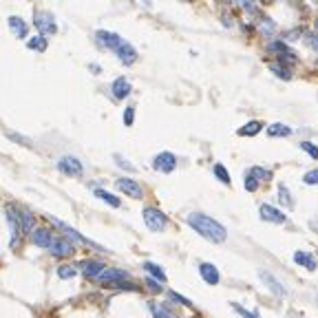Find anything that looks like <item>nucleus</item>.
<instances>
[{
  "mask_svg": "<svg viewBox=\"0 0 318 318\" xmlns=\"http://www.w3.org/2000/svg\"><path fill=\"white\" fill-rule=\"evenodd\" d=\"M95 42L100 44V47H104V49H110V51L119 57V62H122V64H132V62L137 60L135 47H132L131 42H126V40H124L119 33L100 29L95 33Z\"/></svg>",
  "mask_w": 318,
  "mask_h": 318,
  "instance_id": "f257e3e1",
  "label": "nucleus"
},
{
  "mask_svg": "<svg viewBox=\"0 0 318 318\" xmlns=\"http://www.w3.org/2000/svg\"><path fill=\"white\" fill-rule=\"evenodd\" d=\"M188 225L194 230V232H199L203 238H208V241H212V243H221V241H225V237H228L223 225H221L216 219H212V216L203 214V212H190Z\"/></svg>",
  "mask_w": 318,
  "mask_h": 318,
  "instance_id": "f03ea898",
  "label": "nucleus"
},
{
  "mask_svg": "<svg viewBox=\"0 0 318 318\" xmlns=\"http://www.w3.org/2000/svg\"><path fill=\"white\" fill-rule=\"evenodd\" d=\"M144 223H146V228L148 230H153V232H161L163 228L168 225V219H166V214H163L159 208H155V206H148V208H144Z\"/></svg>",
  "mask_w": 318,
  "mask_h": 318,
  "instance_id": "7ed1b4c3",
  "label": "nucleus"
},
{
  "mask_svg": "<svg viewBox=\"0 0 318 318\" xmlns=\"http://www.w3.org/2000/svg\"><path fill=\"white\" fill-rule=\"evenodd\" d=\"M49 221H51V223L55 225V228H60L62 232L66 234V238H69V241H71V238H75V241H78V243H84V245H88V247H97V250L106 252V250H104V247H102V245H97V243H93L91 238H86V237H84V234H80L78 230H75V228H71V225L62 223V221H60V219H55V216H49Z\"/></svg>",
  "mask_w": 318,
  "mask_h": 318,
  "instance_id": "20e7f679",
  "label": "nucleus"
},
{
  "mask_svg": "<svg viewBox=\"0 0 318 318\" xmlns=\"http://www.w3.org/2000/svg\"><path fill=\"white\" fill-rule=\"evenodd\" d=\"M35 29L40 31V35H53L57 33V22L55 18L49 11H35V20H33Z\"/></svg>",
  "mask_w": 318,
  "mask_h": 318,
  "instance_id": "39448f33",
  "label": "nucleus"
},
{
  "mask_svg": "<svg viewBox=\"0 0 318 318\" xmlns=\"http://www.w3.org/2000/svg\"><path fill=\"white\" fill-rule=\"evenodd\" d=\"M57 170H60L62 175H66V177H80L84 172V168H82V161H80L78 157L66 155V157L57 159Z\"/></svg>",
  "mask_w": 318,
  "mask_h": 318,
  "instance_id": "423d86ee",
  "label": "nucleus"
},
{
  "mask_svg": "<svg viewBox=\"0 0 318 318\" xmlns=\"http://www.w3.org/2000/svg\"><path fill=\"white\" fill-rule=\"evenodd\" d=\"M49 252L57 259H64V256H71L75 252V245L69 241L66 237H53L51 245H49Z\"/></svg>",
  "mask_w": 318,
  "mask_h": 318,
  "instance_id": "0eeeda50",
  "label": "nucleus"
},
{
  "mask_svg": "<svg viewBox=\"0 0 318 318\" xmlns=\"http://www.w3.org/2000/svg\"><path fill=\"white\" fill-rule=\"evenodd\" d=\"M97 281H102L106 287H115L117 283L128 281V272L126 269H119V267H106L104 272L97 276Z\"/></svg>",
  "mask_w": 318,
  "mask_h": 318,
  "instance_id": "6e6552de",
  "label": "nucleus"
},
{
  "mask_svg": "<svg viewBox=\"0 0 318 318\" xmlns=\"http://www.w3.org/2000/svg\"><path fill=\"white\" fill-rule=\"evenodd\" d=\"M115 186H117L119 192L128 194V197H132V199H141V194H144L141 186L137 184L135 179H128V177H119V179H115Z\"/></svg>",
  "mask_w": 318,
  "mask_h": 318,
  "instance_id": "1a4fd4ad",
  "label": "nucleus"
},
{
  "mask_svg": "<svg viewBox=\"0 0 318 318\" xmlns=\"http://www.w3.org/2000/svg\"><path fill=\"white\" fill-rule=\"evenodd\" d=\"M13 212H16L20 234H31V232H33V228H35V216L31 214L29 210H25V208H13Z\"/></svg>",
  "mask_w": 318,
  "mask_h": 318,
  "instance_id": "9d476101",
  "label": "nucleus"
},
{
  "mask_svg": "<svg viewBox=\"0 0 318 318\" xmlns=\"http://www.w3.org/2000/svg\"><path fill=\"white\" fill-rule=\"evenodd\" d=\"M153 168L159 172H172L177 168V157L172 153H159L157 157L153 159Z\"/></svg>",
  "mask_w": 318,
  "mask_h": 318,
  "instance_id": "9b49d317",
  "label": "nucleus"
},
{
  "mask_svg": "<svg viewBox=\"0 0 318 318\" xmlns=\"http://www.w3.org/2000/svg\"><path fill=\"white\" fill-rule=\"evenodd\" d=\"M29 237H31V243H33L35 247H44V250H49V245H51V241H53L55 234H53L49 228H33V232H31Z\"/></svg>",
  "mask_w": 318,
  "mask_h": 318,
  "instance_id": "f8f14e48",
  "label": "nucleus"
},
{
  "mask_svg": "<svg viewBox=\"0 0 318 318\" xmlns=\"http://www.w3.org/2000/svg\"><path fill=\"white\" fill-rule=\"evenodd\" d=\"M259 212H261V219L269 221V223H285V221H287V216L283 214L278 208L269 206V203H263V206L259 208Z\"/></svg>",
  "mask_w": 318,
  "mask_h": 318,
  "instance_id": "ddd939ff",
  "label": "nucleus"
},
{
  "mask_svg": "<svg viewBox=\"0 0 318 318\" xmlns=\"http://www.w3.org/2000/svg\"><path fill=\"white\" fill-rule=\"evenodd\" d=\"M80 267H82V272L86 274L88 278H97L106 269V265L102 263V261H97V259H86V261L80 263Z\"/></svg>",
  "mask_w": 318,
  "mask_h": 318,
  "instance_id": "4468645a",
  "label": "nucleus"
},
{
  "mask_svg": "<svg viewBox=\"0 0 318 318\" xmlns=\"http://www.w3.org/2000/svg\"><path fill=\"white\" fill-rule=\"evenodd\" d=\"M259 276H261V281L267 285V290L272 292V294H276V296H285L287 294V290L281 285V281H278V278H274L269 272H259Z\"/></svg>",
  "mask_w": 318,
  "mask_h": 318,
  "instance_id": "2eb2a0df",
  "label": "nucleus"
},
{
  "mask_svg": "<svg viewBox=\"0 0 318 318\" xmlns=\"http://www.w3.org/2000/svg\"><path fill=\"white\" fill-rule=\"evenodd\" d=\"M199 274H201V278L208 283V285H216L219 283V269L214 267L212 263H201L199 265Z\"/></svg>",
  "mask_w": 318,
  "mask_h": 318,
  "instance_id": "dca6fc26",
  "label": "nucleus"
},
{
  "mask_svg": "<svg viewBox=\"0 0 318 318\" xmlns=\"http://www.w3.org/2000/svg\"><path fill=\"white\" fill-rule=\"evenodd\" d=\"M110 93H113L117 100H124V97H128V93H131V82H128L126 78H117L110 84Z\"/></svg>",
  "mask_w": 318,
  "mask_h": 318,
  "instance_id": "f3484780",
  "label": "nucleus"
},
{
  "mask_svg": "<svg viewBox=\"0 0 318 318\" xmlns=\"http://www.w3.org/2000/svg\"><path fill=\"white\" fill-rule=\"evenodd\" d=\"M294 261H296V263H298V265H303V267H307L309 272H314V269L318 267L316 259H314L312 254H307V252H303V250H300V252H296V254H294Z\"/></svg>",
  "mask_w": 318,
  "mask_h": 318,
  "instance_id": "a211bd4d",
  "label": "nucleus"
},
{
  "mask_svg": "<svg viewBox=\"0 0 318 318\" xmlns=\"http://www.w3.org/2000/svg\"><path fill=\"white\" fill-rule=\"evenodd\" d=\"M9 26H11V31L18 35V38H26V31H29V26H26V22L22 20V18H18V16H11L9 18Z\"/></svg>",
  "mask_w": 318,
  "mask_h": 318,
  "instance_id": "6ab92c4d",
  "label": "nucleus"
},
{
  "mask_svg": "<svg viewBox=\"0 0 318 318\" xmlns=\"http://www.w3.org/2000/svg\"><path fill=\"white\" fill-rule=\"evenodd\" d=\"M150 312H153L155 318H175V312H172L170 307H166V305H159V303H148Z\"/></svg>",
  "mask_w": 318,
  "mask_h": 318,
  "instance_id": "aec40b11",
  "label": "nucleus"
},
{
  "mask_svg": "<svg viewBox=\"0 0 318 318\" xmlns=\"http://www.w3.org/2000/svg\"><path fill=\"white\" fill-rule=\"evenodd\" d=\"M144 269L150 274V276L155 278V281H161V283H166V272H163V269L159 267L157 263H153V261H146V263H144Z\"/></svg>",
  "mask_w": 318,
  "mask_h": 318,
  "instance_id": "412c9836",
  "label": "nucleus"
},
{
  "mask_svg": "<svg viewBox=\"0 0 318 318\" xmlns=\"http://www.w3.org/2000/svg\"><path fill=\"white\" fill-rule=\"evenodd\" d=\"M93 194H95V197H100L102 201H106L108 206H113V208H119V206H122V201H119V199L115 197V194H110L108 190H104V188H95V190H93Z\"/></svg>",
  "mask_w": 318,
  "mask_h": 318,
  "instance_id": "4be33fe9",
  "label": "nucleus"
},
{
  "mask_svg": "<svg viewBox=\"0 0 318 318\" xmlns=\"http://www.w3.org/2000/svg\"><path fill=\"white\" fill-rule=\"evenodd\" d=\"M267 135L269 137H287V135H292V128L285 126V124H269Z\"/></svg>",
  "mask_w": 318,
  "mask_h": 318,
  "instance_id": "5701e85b",
  "label": "nucleus"
},
{
  "mask_svg": "<svg viewBox=\"0 0 318 318\" xmlns=\"http://www.w3.org/2000/svg\"><path fill=\"white\" fill-rule=\"evenodd\" d=\"M7 221L11 225V243H16L18 234H20V228H18V219H16V212H13V206H7Z\"/></svg>",
  "mask_w": 318,
  "mask_h": 318,
  "instance_id": "b1692460",
  "label": "nucleus"
},
{
  "mask_svg": "<svg viewBox=\"0 0 318 318\" xmlns=\"http://www.w3.org/2000/svg\"><path fill=\"white\" fill-rule=\"evenodd\" d=\"M55 274L66 281V278H73L75 274H78V267H75V265H69V263H62L55 267Z\"/></svg>",
  "mask_w": 318,
  "mask_h": 318,
  "instance_id": "393cba45",
  "label": "nucleus"
},
{
  "mask_svg": "<svg viewBox=\"0 0 318 318\" xmlns=\"http://www.w3.org/2000/svg\"><path fill=\"white\" fill-rule=\"evenodd\" d=\"M261 128H263V124L261 122H247L243 128H238V135L241 137H252V135H256V132H261Z\"/></svg>",
  "mask_w": 318,
  "mask_h": 318,
  "instance_id": "a878e982",
  "label": "nucleus"
},
{
  "mask_svg": "<svg viewBox=\"0 0 318 318\" xmlns=\"http://www.w3.org/2000/svg\"><path fill=\"white\" fill-rule=\"evenodd\" d=\"M278 201H281L285 208H292V206H294V199L290 197V190H287V186H283V184L278 186Z\"/></svg>",
  "mask_w": 318,
  "mask_h": 318,
  "instance_id": "bb28decb",
  "label": "nucleus"
},
{
  "mask_svg": "<svg viewBox=\"0 0 318 318\" xmlns=\"http://www.w3.org/2000/svg\"><path fill=\"white\" fill-rule=\"evenodd\" d=\"M26 47L33 49V51H44V49H47V38H44V35H33V38L26 42Z\"/></svg>",
  "mask_w": 318,
  "mask_h": 318,
  "instance_id": "cd10ccee",
  "label": "nucleus"
},
{
  "mask_svg": "<svg viewBox=\"0 0 318 318\" xmlns=\"http://www.w3.org/2000/svg\"><path fill=\"white\" fill-rule=\"evenodd\" d=\"M247 175H250V177H254V179L256 181H267V179H272V172H269V170H265V168H261V166H254V168H250V172H247Z\"/></svg>",
  "mask_w": 318,
  "mask_h": 318,
  "instance_id": "c85d7f7f",
  "label": "nucleus"
},
{
  "mask_svg": "<svg viewBox=\"0 0 318 318\" xmlns=\"http://www.w3.org/2000/svg\"><path fill=\"white\" fill-rule=\"evenodd\" d=\"M269 71H274V73H276L278 78H283V80H290L292 78L290 69H287L285 64H276V62H272V64H269Z\"/></svg>",
  "mask_w": 318,
  "mask_h": 318,
  "instance_id": "c756f323",
  "label": "nucleus"
},
{
  "mask_svg": "<svg viewBox=\"0 0 318 318\" xmlns=\"http://www.w3.org/2000/svg\"><path fill=\"white\" fill-rule=\"evenodd\" d=\"M212 170H214V175L219 177L221 184H230V175H228V170L223 168V163H214V168H212Z\"/></svg>",
  "mask_w": 318,
  "mask_h": 318,
  "instance_id": "7c9ffc66",
  "label": "nucleus"
},
{
  "mask_svg": "<svg viewBox=\"0 0 318 318\" xmlns=\"http://www.w3.org/2000/svg\"><path fill=\"white\" fill-rule=\"evenodd\" d=\"M261 31H263L265 35H272L274 31H276V25H274L269 18H263V20H261Z\"/></svg>",
  "mask_w": 318,
  "mask_h": 318,
  "instance_id": "2f4dec72",
  "label": "nucleus"
},
{
  "mask_svg": "<svg viewBox=\"0 0 318 318\" xmlns=\"http://www.w3.org/2000/svg\"><path fill=\"white\" fill-rule=\"evenodd\" d=\"M298 146H300V148L305 150V153H309V155H312L314 159H318V146H314L312 141H300Z\"/></svg>",
  "mask_w": 318,
  "mask_h": 318,
  "instance_id": "473e14b6",
  "label": "nucleus"
},
{
  "mask_svg": "<svg viewBox=\"0 0 318 318\" xmlns=\"http://www.w3.org/2000/svg\"><path fill=\"white\" fill-rule=\"evenodd\" d=\"M132 122H135V106H126L124 108V124L132 126Z\"/></svg>",
  "mask_w": 318,
  "mask_h": 318,
  "instance_id": "72a5a7b5",
  "label": "nucleus"
},
{
  "mask_svg": "<svg viewBox=\"0 0 318 318\" xmlns=\"http://www.w3.org/2000/svg\"><path fill=\"white\" fill-rule=\"evenodd\" d=\"M303 181H305L307 186H316V184H318V168H316V170L305 172V175H303Z\"/></svg>",
  "mask_w": 318,
  "mask_h": 318,
  "instance_id": "f704fd0d",
  "label": "nucleus"
},
{
  "mask_svg": "<svg viewBox=\"0 0 318 318\" xmlns=\"http://www.w3.org/2000/svg\"><path fill=\"white\" fill-rule=\"evenodd\" d=\"M232 309L238 314V316H243V318H256V314H252V312H247L245 307H241L238 303H232Z\"/></svg>",
  "mask_w": 318,
  "mask_h": 318,
  "instance_id": "c9c22d12",
  "label": "nucleus"
},
{
  "mask_svg": "<svg viewBox=\"0 0 318 318\" xmlns=\"http://www.w3.org/2000/svg\"><path fill=\"white\" fill-rule=\"evenodd\" d=\"M168 296H170V298L175 300V303H179V305H186V307H190V305H192V303H190L188 298H186V296L177 294V292H168Z\"/></svg>",
  "mask_w": 318,
  "mask_h": 318,
  "instance_id": "e433bc0d",
  "label": "nucleus"
},
{
  "mask_svg": "<svg viewBox=\"0 0 318 318\" xmlns=\"http://www.w3.org/2000/svg\"><path fill=\"white\" fill-rule=\"evenodd\" d=\"M243 186H245V190H247V192H254V190L259 188V181H256L254 177L245 175V184H243Z\"/></svg>",
  "mask_w": 318,
  "mask_h": 318,
  "instance_id": "4c0bfd02",
  "label": "nucleus"
},
{
  "mask_svg": "<svg viewBox=\"0 0 318 318\" xmlns=\"http://www.w3.org/2000/svg\"><path fill=\"white\" fill-rule=\"evenodd\" d=\"M146 285H148L150 292H161L163 290L161 285H157V281H155V278H146Z\"/></svg>",
  "mask_w": 318,
  "mask_h": 318,
  "instance_id": "58836bf2",
  "label": "nucleus"
},
{
  "mask_svg": "<svg viewBox=\"0 0 318 318\" xmlns=\"http://www.w3.org/2000/svg\"><path fill=\"white\" fill-rule=\"evenodd\" d=\"M307 42H309V47H312L314 51H318V35L316 33H307Z\"/></svg>",
  "mask_w": 318,
  "mask_h": 318,
  "instance_id": "ea45409f",
  "label": "nucleus"
},
{
  "mask_svg": "<svg viewBox=\"0 0 318 318\" xmlns=\"http://www.w3.org/2000/svg\"><path fill=\"white\" fill-rule=\"evenodd\" d=\"M115 159H117V163H119V166H122V168H128V170H135V168H132L131 163L126 161V159H122V157H119V155H115Z\"/></svg>",
  "mask_w": 318,
  "mask_h": 318,
  "instance_id": "a19ab883",
  "label": "nucleus"
},
{
  "mask_svg": "<svg viewBox=\"0 0 318 318\" xmlns=\"http://www.w3.org/2000/svg\"><path fill=\"white\" fill-rule=\"evenodd\" d=\"M9 137H11V139H16V141H20V144H29V139H26V137H20V135H16V132H7Z\"/></svg>",
  "mask_w": 318,
  "mask_h": 318,
  "instance_id": "79ce46f5",
  "label": "nucleus"
},
{
  "mask_svg": "<svg viewBox=\"0 0 318 318\" xmlns=\"http://www.w3.org/2000/svg\"><path fill=\"white\" fill-rule=\"evenodd\" d=\"M241 7L245 9V11H250V13L256 11V4H254V2H241Z\"/></svg>",
  "mask_w": 318,
  "mask_h": 318,
  "instance_id": "37998d69",
  "label": "nucleus"
},
{
  "mask_svg": "<svg viewBox=\"0 0 318 318\" xmlns=\"http://www.w3.org/2000/svg\"><path fill=\"white\" fill-rule=\"evenodd\" d=\"M316 29H318V20H316Z\"/></svg>",
  "mask_w": 318,
  "mask_h": 318,
  "instance_id": "c03bdc74",
  "label": "nucleus"
},
{
  "mask_svg": "<svg viewBox=\"0 0 318 318\" xmlns=\"http://www.w3.org/2000/svg\"><path fill=\"white\" fill-rule=\"evenodd\" d=\"M316 303H318V296H316Z\"/></svg>",
  "mask_w": 318,
  "mask_h": 318,
  "instance_id": "a18cd8bd",
  "label": "nucleus"
}]
</instances>
